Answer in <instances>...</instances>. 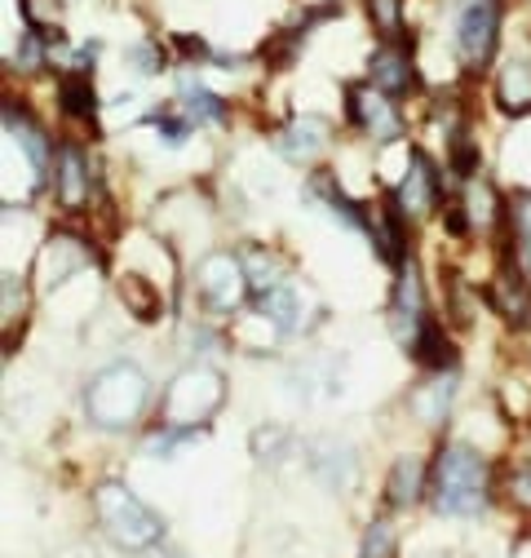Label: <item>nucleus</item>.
I'll list each match as a JSON object with an SVG mask.
<instances>
[{
	"mask_svg": "<svg viewBox=\"0 0 531 558\" xmlns=\"http://www.w3.org/2000/svg\"><path fill=\"white\" fill-rule=\"evenodd\" d=\"M151 403V381L138 364H111L85 390V412L102 430H128Z\"/></svg>",
	"mask_w": 531,
	"mask_h": 558,
	"instance_id": "1",
	"label": "nucleus"
},
{
	"mask_svg": "<svg viewBox=\"0 0 531 558\" xmlns=\"http://www.w3.org/2000/svg\"><path fill=\"white\" fill-rule=\"evenodd\" d=\"M487 506V461L470 444H447L434 461V510L439 514H479Z\"/></svg>",
	"mask_w": 531,
	"mask_h": 558,
	"instance_id": "2",
	"label": "nucleus"
},
{
	"mask_svg": "<svg viewBox=\"0 0 531 558\" xmlns=\"http://www.w3.org/2000/svg\"><path fill=\"white\" fill-rule=\"evenodd\" d=\"M94 510H98V523L102 532L120 545V549H151L160 536H164V523L160 514H151L138 497L128 493L124 483H102L98 493H94Z\"/></svg>",
	"mask_w": 531,
	"mask_h": 558,
	"instance_id": "3",
	"label": "nucleus"
},
{
	"mask_svg": "<svg viewBox=\"0 0 531 558\" xmlns=\"http://www.w3.org/2000/svg\"><path fill=\"white\" fill-rule=\"evenodd\" d=\"M222 395H226V377L218 368H186L182 377H173V386L164 390V422H169V430L205 426L209 416L222 408Z\"/></svg>",
	"mask_w": 531,
	"mask_h": 558,
	"instance_id": "4",
	"label": "nucleus"
},
{
	"mask_svg": "<svg viewBox=\"0 0 531 558\" xmlns=\"http://www.w3.org/2000/svg\"><path fill=\"white\" fill-rule=\"evenodd\" d=\"M501 19H505L501 0H460L456 5V53L470 72H483L492 62L501 40Z\"/></svg>",
	"mask_w": 531,
	"mask_h": 558,
	"instance_id": "5",
	"label": "nucleus"
},
{
	"mask_svg": "<svg viewBox=\"0 0 531 558\" xmlns=\"http://www.w3.org/2000/svg\"><path fill=\"white\" fill-rule=\"evenodd\" d=\"M195 284H199V298H205L213 311H235L252 289L244 262L231 253H209L195 270Z\"/></svg>",
	"mask_w": 531,
	"mask_h": 558,
	"instance_id": "6",
	"label": "nucleus"
},
{
	"mask_svg": "<svg viewBox=\"0 0 531 558\" xmlns=\"http://www.w3.org/2000/svg\"><path fill=\"white\" fill-rule=\"evenodd\" d=\"M346 107H350V120H355L359 129H368L376 143H394V137L404 133V120H398L390 94H381L376 85H368V89L350 85V89H346Z\"/></svg>",
	"mask_w": 531,
	"mask_h": 558,
	"instance_id": "7",
	"label": "nucleus"
},
{
	"mask_svg": "<svg viewBox=\"0 0 531 558\" xmlns=\"http://www.w3.org/2000/svg\"><path fill=\"white\" fill-rule=\"evenodd\" d=\"M368 85H376V89L390 94V98L408 94V89L417 85V72H412V62H408L404 45L385 40L381 49H372V58H368Z\"/></svg>",
	"mask_w": 531,
	"mask_h": 558,
	"instance_id": "8",
	"label": "nucleus"
},
{
	"mask_svg": "<svg viewBox=\"0 0 531 558\" xmlns=\"http://www.w3.org/2000/svg\"><path fill=\"white\" fill-rule=\"evenodd\" d=\"M394 195H398V204H404V214H412V218L430 214V208L439 204V178H434V165H430L421 151H412V156H408L404 186H398Z\"/></svg>",
	"mask_w": 531,
	"mask_h": 558,
	"instance_id": "9",
	"label": "nucleus"
},
{
	"mask_svg": "<svg viewBox=\"0 0 531 558\" xmlns=\"http://www.w3.org/2000/svg\"><path fill=\"white\" fill-rule=\"evenodd\" d=\"M53 191L66 208H81L89 199V165L76 147H62L58 151V169H53Z\"/></svg>",
	"mask_w": 531,
	"mask_h": 558,
	"instance_id": "10",
	"label": "nucleus"
},
{
	"mask_svg": "<svg viewBox=\"0 0 531 558\" xmlns=\"http://www.w3.org/2000/svg\"><path fill=\"white\" fill-rule=\"evenodd\" d=\"M328 147V124L319 116H297L284 133H280V151L288 160H314Z\"/></svg>",
	"mask_w": 531,
	"mask_h": 558,
	"instance_id": "11",
	"label": "nucleus"
},
{
	"mask_svg": "<svg viewBox=\"0 0 531 558\" xmlns=\"http://www.w3.org/2000/svg\"><path fill=\"white\" fill-rule=\"evenodd\" d=\"M425 493V465L417 457H398L390 465V478H385V501L394 510H404V506H417Z\"/></svg>",
	"mask_w": 531,
	"mask_h": 558,
	"instance_id": "12",
	"label": "nucleus"
},
{
	"mask_svg": "<svg viewBox=\"0 0 531 558\" xmlns=\"http://www.w3.org/2000/svg\"><path fill=\"white\" fill-rule=\"evenodd\" d=\"M496 102L509 116H527L531 111V62H505L496 76Z\"/></svg>",
	"mask_w": 531,
	"mask_h": 558,
	"instance_id": "13",
	"label": "nucleus"
},
{
	"mask_svg": "<svg viewBox=\"0 0 531 558\" xmlns=\"http://www.w3.org/2000/svg\"><path fill=\"white\" fill-rule=\"evenodd\" d=\"M257 311L288 332V328L301 324V289H297V284H275V289H266V293H257Z\"/></svg>",
	"mask_w": 531,
	"mask_h": 558,
	"instance_id": "14",
	"label": "nucleus"
},
{
	"mask_svg": "<svg viewBox=\"0 0 531 558\" xmlns=\"http://www.w3.org/2000/svg\"><path fill=\"white\" fill-rule=\"evenodd\" d=\"M182 116H186V124H226V102L218 98V94H209L205 85H190V81H182Z\"/></svg>",
	"mask_w": 531,
	"mask_h": 558,
	"instance_id": "15",
	"label": "nucleus"
},
{
	"mask_svg": "<svg viewBox=\"0 0 531 558\" xmlns=\"http://www.w3.org/2000/svg\"><path fill=\"white\" fill-rule=\"evenodd\" d=\"M58 102H62L66 116L94 120V111H98V102H94V81H89L85 72H66V76L58 81Z\"/></svg>",
	"mask_w": 531,
	"mask_h": 558,
	"instance_id": "16",
	"label": "nucleus"
},
{
	"mask_svg": "<svg viewBox=\"0 0 531 558\" xmlns=\"http://www.w3.org/2000/svg\"><path fill=\"white\" fill-rule=\"evenodd\" d=\"M314 470L323 474V483L328 487H350V478H355V457H350V448L346 444H319L314 448Z\"/></svg>",
	"mask_w": 531,
	"mask_h": 558,
	"instance_id": "17",
	"label": "nucleus"
},
{
	"mask_svg": "<svg viewBox=\"0 0 531 558\" xmlns=\"http://www.w3.org/2000/svg\"><path fill=\"white\" fill-rule=\"evenodd\" d=\"M5 129H10V137H18V147H23V156L32 160L36 178H45V173H49V143H45V133H40L36 124H27L23 116H14V107L5 111Z\"/></svg>",
	"mask_w": 531,
	"mask_h": 558,
	"instance_id": "18",
	"label": "nucleus"
},
{
	"mask_svg": "<svg viewBox=\"0 0 531 558\" xmlns=\"http://www.w3.org/2000/svg\"><path fill=\"white\" fill-rule=\"evenodd\" d=\"M412 408H417V416H421L425 426H443L447 412H452V377H439V381L421 386L412 395Z\"/></svg>",
	"mask_w": 531,
	"mask_h": 558,
	"instance_id": "19",
	"label": "nucleus"
},
{
	"mask_svg": "<svg viewBox=\"0 0 531 558\" xmlns=\"http://www.w3.org/2000/svg\"><path fill=\"white\" fill-rule=\"evenodd\" d=\"M509 222H514V235H518V253H522V266L531 275V191H518L514 204H509Z\"/></svg>",
	"mask_w": 531,
	"mask_h": 558,
	"instance_id": "20",
	"label": "nucleus"
},
{
	"mask_svg": "<svg viewBox=\"0 0 531 558\" xmlns=\"http://www.w3.org/2000/svg\"><path fill=\"white\" fill-rule=\"evenodd\" d=\"M368 14L376 19L385 40H398V32H404V10H398V0H368Z\"/></svg>",
	"mask_w": 531,
	"mask_h": 558,
	"instance_id": "21",
	"label": "nucleus"
},
{
	"mask_svg": "<svg viewBox=\"0 0 531 558\" xmlns=\"http://www.w3.org/2000/svg\"><path fill=\"white\" fill-rule=\"evenodd\" d=\"M120 298L133 306V315H138V319H156V315H160V298L147 302V284H143V279H124Z\"/></svg>",
	"mask_w": 531,
	"mask_h": 558,
	"instance_id": "22",
	"label": "nucleus"
},
{
	"mask_svg": "<svg viewBox=\"0 0 531 558\" xmlns=\"http://www.w3.org/2000/svg\"><path fill=\"white\" fill-rule=\"evenodd\" d=\"M18 5H23V19L32 32H45L58 19V0H18Z\"/></svg>",
	"mask_w": 531,
	"mask_h": 558,
	"instance_id": "23",
	"label": "nucleus"
},
{
	"mask_svg": "<svg viewBox=\"0 0 531 558\" xmlns=\"http://www.w3.org/2000/svg\"><path fill=\"white\" fill-rule=\"evenodd\" d=\"M390 549H394L390 523H372L368 536H363V554H359V558H390Z\"/></svg>",
	"mask_w": 531,
	"mask_h": 558,
	"instance_id": "24",
	"label": "nucleus"
},
{
	"mask_svg": "<svg viewBox=\"0 0 531 558\" xmlns=\"http://www.w3.org/2000/svg\"><path fill=\"white\" fill-rule=\"evenodd\" d=\"M514 497H518V506L531 510V465H522V470L514 474Z\"/></svg>",
	"mask_w": 531,
	"mask_h": 558,
	"instance_id": "25",
	"label": "nucleus"
}]
</instances>
